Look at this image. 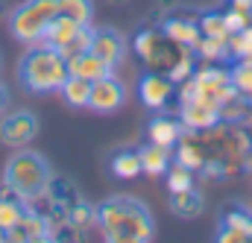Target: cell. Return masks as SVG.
<instances>
[{"mask_svg": "<svg viewBox=\"0 0 252 243\" xmlns=\"http://www.w3.org/2000/svg\"><path fill=\"white\" fill-rule=\"evenodd\" d=\"M182 132H185V126H182V121H176V118H153L150 126H147V141L173 150L176 141L182 138Z\"/></svg>", "mask_w": 252, "mask_h": 243, "instance_id": "15", "label": "cell"}, {"mask_svg": "<svg viewBox=\"0 0 252 243\" xmlns=\"http://www.w3.org/2000/svg\"><path fill=\"white\" fill-rule=\"evenodd\" d=\"M193 56H196V61H205V64H223L229 59V47L220 38L199 35V41L193 44Z\"/></svg>", "mask_w": 252, "mask_h": 243, "instance_id": "20", "label": "cell"}, {"mask_svg": "<svg viewBox=\"0 0 252 243\" xmlns=\"http://www.w3.org/2000/svg\"><path fill=\"white\" fill-rule=\"evenodd\" d=\"M170 208H173V214H179V217H185V220H193V217L202 214V196H199L196 187L179 190V193L170 196Z\"/></svg>", "mask_w": 252, "mask_h": 243, "instance_id": "21", "label": "cell"}, {"mask_svg": "<svg viewBox=\"0 0 252 243\" xmlns=\"http://www.w3.org/2000/svg\"><path fill=\"white\" fill-rule=\"evenodd\" d=\"M161 32H164L167 41H173L179 47H190V50L199 41V24H196V18H167L161 24Z\"/></svg>", "mask_w": 252, "mask_h": 243, "instance_id": "14", "label": "cell"}, {"mask_svg": "<svg viewBox=\"0 0 252 243\" xmlns=\"http://www.w3.org/2000/svg\"><path fill=\"white\" fill-rule=\"evenodd\" d=\"M91 53H97L100 59L115 70V67L124 61V56H126V41L118 35V32H112V30H94Z\"/></svg>", "mask_w": 252, "mask_h": 243, "instance_id": "11", "label": "cell"}, {"mask_svg": "<svg viewBox=\"0 0 252 243\" xmlns=\"http://www.w3.org/2000/svg\"><path fill=\"white\" fill-rule=\"evenodd\" d=\"M223 18H226V27H229V32H241V30H247V27L252 24V6L232 3V6L223 12Z\"/></svg>", "mask_w": 252, "mask_h": 243, "instance_id": "29", "label": "cell"}, {"mask_svg": "<svg viewBox=\"0 0 252 243\" xmlns=\"http://www.w3.org/2000/svg\"><path fill=\"white\" fill-rule=\"evenodd\" d=\"M126 103V85L115 76L106 73L103 79L91 82V97H88V109L100 112V115H112Z\"/></svg>", "mask_w": 252, "mask_h": 243, "instance_id": "8", "label": "cell"}, {"mask_svg": "<svg viewBox=\"0 0 252 243\" xmlns=\"http://www.w3.org/2000/svg\"><path fill=\"white\" fill-rule=\"evenodd\" d=\"M94 223H97V208H91L85 202H76V205L67 208V226L73 232H82V229H88Z\"/></svg>", "mask_w": 252, "mask_h": 243, "instance_id": "25", "label": "cell"}, {"mask_svg": "<svg viewBox=\"0 0 252 243\" xmlns=\"http://www.w3.org/2000/svg\"><path fill=\"white\" fill-rule=\"evenodd\" d=\"M3 106H6V91H3V85H0V112H3Z\"/></svg>", "mask_w": 252, "mask_h": 243, "instance_id": "33", "label": "cell"}, {"mask_svg": "<svg viewBox=\"0 0 252 243\" xmlns=\"http://www.w3.org/2000/svg\"><path fill=\"white\" fill-rule=\"evenodd\" d=\"M173 94H176V85L167 79V73L150 70V73H144L141 82H138V97H141V103H144L147 109H153V112H164L167 103L173 100Z\"/></svg>", "mask_w": 252, "mask_h": 243, "instance_id": "9", "label": "cell"}, {"mask_svg": "<svg viewBox=\"0 0 252 243\" xmlns=\"http://www.w3.org/2000/svg\"><path fill=\"white\" fill-rule=\"evenodd\" d=\"M97 226L112 243H150L156 238L150 211L132 196H115L97 205Z\"/></svg>", "mask_w": 252, "mask_h": 243, "instance_id": "1", "label": "cell"}, {"mask_svg": "<svg viewBox=\"0 0 252 243\" xmlns=\"http://www.w3.org/2000/svg\"><path fill=\"white\" fill-rule=\"evenodd\" d=\"M220 229L235 232V235H238V241L247 243V241H250V232H252V217H247L244 211H226V214H223Z\"/></svg>", "mask_w": 252, "mask_h": 243, "instance_id": "27", "label": "cell"}, {"mask_svg": "<svg viewBox=\"0 0 252 243\" xmlns=\"http://www.w3.org/2000/svg\"><path fill=\"white\" fill-rule=\"evenodd\" d=\"M79 27H82V24H76V21L64 18V15H56V18L47 24V30H44V41H41V44L62 50L64 44H67V41H70V38L79 32Z\"/></svg>", "mask_w": 252, "mask_h": 243, "instance_id": "17", "label": "cell"}, {"mask_svg": "<svg viewBox=\"0 0 252 243\" xmlns=\"http://www.w3.org/2000/svg\"><path fill=\"white\" fill-rule=\"evenodd\" d=\"M35 135H38V121L30 112H15V115H6L0 121V141L12 150L27 147Z\"/></svg>", "mask_w": 252, "mask_h": 243, "instance_id": "10", "label": "cell"}, {"mask_svg": "<svg viewBox=\"0 0 252 243\" xmlns=\"http://www.w3.org/2000/svg\"><path fill=\"white\" fill-rule=\"evenodd\" d=\"M241 126L247 129V135H250V138H252V109H250V112H247V118H244V123H241Z\"/></svg>", "mask_w": 252, "mask_h": 243, "instance_id": "32", "label": "cell"}, {"mask_svg": "<svg viewBox=\"0 0 252 243\" xmlns=\"http://www.w3.org/2000/svg\"><path fill=\"white\" fill-rule=\"evenodd\" d=\"M18 79L32 94H53V91L62 88V82L67 79V59H64L56 47L35 44L21 59Z\"/></svg>", "mask_w": 252, "mask_h": 243, "instance_id": "3", "label": "cell"}, {"mask_svg": "<svg viewBox=\"0 0 252 243\" xmlns=\"http://www.w3.org/2000/svg\"><path fill=\"white\" fill-rule=\"evenodd\" d=\"M132 50L138 53V59L144 61L150 70H158V73H167L170 64L176 61V56L182 53V47L173 44V41H167L164 32L156 30V27L141 30V32L132 38Z\"/></svg>", "mask_w": 252, "mask_h": 243, "instance_id": "5", "label": "cell"}, {"mask_svg": "<svg viewBox=\"0 0 252 243\" xmlns=\"http://www.w3.org/2000/svg\"><path fill=\"white\" fill-rule=\"evenodd\" d=\"M21 214H24V202L18 199V193L12 187L3 184V190H0V229L3 232L15 229L18 220H21Z\"/></svg>", "mask_w": 252, "mask_h": 243, "instance_id": "19", "label": "cell"}, {"mask_svg": "<svg viewBox=\"0 0 252 243\" xmlns=\"http://www.w3.org/2000/svg\"><path fill=\"white\" fill-rule=\"evenodd\" d=\"M67 73L79 76V79H88V82H97V79H103L106 73H115V70L100 59L97 53L85 50V53H76V56L67 59Z\"/></svg>", "mask_w": 252, "mask_h": 243, "instance_id": "13", "label": "cell"}, {"mask_svg": "<svg viewBox=\"0 0 252 243\" xmlns=\"http://www.w3.org/2000/svg\"><path fill=\"white\" fill-rule=\"evenodd\" d=\"M232 3H244V6H252V0H232Z\"/></svg>", "mask_w": 252, "mask_h": 243, "instance_id": "34", "label": "cell"}, {"mask_svg": "<svg viewBox=\"0 0 252 243\" xmlns=\"http://www.w3.org/2000/svg\"><path fill=\"white\" fill-rule=\"evenodd\" d=\"M190 79H193L196 91L202 97L214 100L217 106H223V103H229V100L238 97V88L232 85V73L223 64H205V61H199Z\"/></svg>", "mask_w": 252, "mask_h": 243, "instance_id": "6", "label": "cell"}, {"mask_svg": "<svg viewBox=\"0 0 252 243\" xmlns=\"http://www.w3.org/2000/svg\"><path fill=\"white\" fill-rule=\"evenodd\" d=\"M164 176H167V187H170V193H179V190L193 187V170L182 167V164H170Z\"/></svg>", "mask_w": 252, "mask_h": 243, "instance_id": "31", "label": "cell"}, {"mask_svg": "<svg viewBox=\"0 0 252 243\" xmlns=\"http://www.w3.org/2000/svg\"><path fill=\"white\" fill-rule=\"evenodd\" d=\"M232 73V85L238 88V94H250L252 91V59H235V64L229 67Z\"/></svg>", "mask_w": 252, "mask_h": 243, "instance_id": "28", "label": "cell"}, {"mask_svg": "<svg viewBox=\"0 0 252 243\" xmlns=\"http://www.w3.org/2000/svg\"><path fill=\"white\" fill-rule=\"evenodd\" d=\"M3 184L12 187L24 205H30V202H35V199H41V196L50 193L53 173H50V164L44 161V155H38V152L21 147V150L6 161Z\"/></svg>", "mask_w": 252, "mask_h": 243, "instance_id": "2", "label": "cell"}, {"mask_svg": "<svg viewBox=\"0 0 252 243\" xmlns=\"http://www.w3.org/2000/svg\"><path fill=\"white\" fill-rule=\"evenodd\" d=\"M59 94H62V100L67 103V106H73V109H88L91 82H88V79H79V76H70V73H67V79L62 82Z\"/></svg>", "mask_w": 252, "mask_h": 243, "instance_id": "18", "label": "cell"}, {"mask_svg": "<svg viewBox=\"0 0 252 243\" xmlns=\"http://www.w3.org/2000/svg\"><path fill=\"white\" fill-rule=\"evenodd\" d=\"M173 158H176V164H182V167H188V170H202V164H205V147H202V141H199V135L196 132H182V138L176 141V147H173Z\"/></svg>", "mask_w": 252, "mask_h": 243, "instance_id": "12", "label": "cell"}, {"mask_svg": "<svg viewBox=\"0 0 252 243\" xmlns=\"http://www.w3.org/2000/svg\"><path fill=\"white\" fill-rule=\"evenodd\" d=\"M112 173L118 176V179H135V176H141V158H138V152H132V150H121V152H115V158H112Z\"/></svg>", "mask_w": 252, "mask_h": 243, "instance_id": "22", "label": "cell"}, {"mask_svg": "<svg viewBox=\"0 0 252 243\" xmlns=\"http://www.w3.org/2000/svg\"><path fill=\"white\" fill-rule=\"evenodd\" d=\"M56 15H59L56 0H27L9 15V30L21 44L35 47L44 41V30Z\"/></svg>", "mask_w": 252, "mask_h": 243, "instance_id": "4", "label": "cell"}, {"mask_svg": "<svg viewBox=\"0 0 252 243\" xmlns=\"http://www.w3.org/2000/svg\"><path fill=\"white\" fill-rule=\"evenodd\" d=\"M199 24V35H208V38H220V41H229V27H226V18L223 12H205L196 18Z\"/></svg>", "mask_w": 252, "mask_h": 243, "instance_id": "23", "label": "cell"}, {"mask_svg": "<svg viewBox=\"0 0 252 243\" xmlns=\"http://www.w3.org/2000/svg\"><path fill=\"white\" fill-rule=\"evenodd\" d=\"M179 121L188 132H205L214 123H220V106L196 91L190 100L179 103Z\"/></svg>", "mask_w": 252, "mask_h": 243, "instance_id": "7", "label": "cell"}, {"mask_svg": "<svg viewBox=\"0 0 252 243\" xmlns=\"http://www.w3.org/2000/svg\"><path fill=\"white\" fill-rule=\"evenodd\" d=\"M244 100H247V103L252 106V91H250V94H244Z\"/></svg>", "mask_w": 252, "mask_h": 243, "instance_id": "35", "label": "cell"}, {"mask_svg": "<svg viewBox=\"0 0 252 243\" xmlns=\"http://www.w3.org/2000/svg\"><path fill=\"white\" fill-rule=\"evenodd\" d=\"M0 243H6V232L3 229H0Z\"/></svg>", "mask_w": 252, "mask_h": 243, "instance_id": "36", "label": "cell"}, {"mask_svg": "<svg viewBox=\"0 0 252 243\" xmlns=\"http://www.w3.org/2000/svg\"><path fill=\"white\" fill-rule=\"evenodd\" d=\"M91 38H94V27H91V24H82L79 32L64 44L59 53H62L64 59H70V56H76V53H85V50H91Z\"/></svg>", "mask_w": 252, "mask_h": 243, "instance_id": "30", "label": "cell"}, {"mask_svg": "<svg viewBox=\"0 0 252 243\" xmlns=\"http://www.w3.org/2000/svg\"><path fill=\"white\" fill-rule=\"evenodd\" d=\"M226 47H229V59H252V24L241 32H232Z\"/></svg>", "mask_w": 252, "mask_h": 243, "instance_id": "26", "label": "cell"}, {"mask_svg": "<svg viewBox=\"0 0 252 243\" xmlns=\"http://www.w3.org/2000/svg\"><path fill=\"white\" fill-rule=\"evenodd\" d=\"M56 3H59V15L76 21V24H91V18H94L91 0H56Z\"/></svg>", "mask_w": 252, "mask_h": 243, "instance_id": "24", "label": "cell"}, {"mask_svg": "<svg viewBox=\"0 0 252 243\" xmlns=\"http://www.w3.org/2000/svg\"><path fill=\"white\" fill-rule=\"evenodd\" d=\"M138 158H141V173H147V176H164L167 167L173 164L170 161L173 158V150L158 147V144H147V147L138 150Z\"/></svg>", "mask_w": 252, "mask_h": 243, "instance_id": "16", "label": "cell"}, {"mask_svg": "<svg viewBox=\"0 0 252 243\" xmlns=\"http://www.w3.org/2000/svg\"><path fill=\"white\" fill-rule=\"evenodd\" d=\"M250 241H252V232H250Z\"/></svg>", "mask_w": 252, "mask_h": 243, "instance_id": "37", "label": "cell"}]
</instances>
